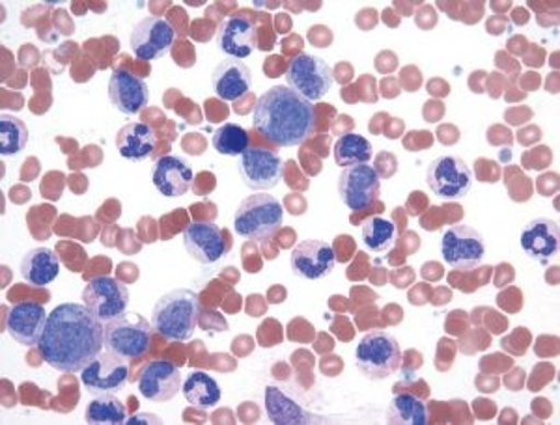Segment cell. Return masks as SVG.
I'll list each match as a JSON object with an SVG mask.
<instances>
[{"label":"cell","instance_id":"83f0119b","mask_svg":"<svg viewBox=\"0 0 560 425\" xmlns=\"http://www.w3.org/2000/svg\"><path fill=\"white\" fill-rule=\"evenodd\" d=\"M364 247L374 255H387L398 241V226L393 219L382 215L370 216L361 226Z\"/></svg>","mask_w":560,"mask_h":425},{"label":"cell","instance_id":"f546056e","mask_svg":"<svg viewBox=\"0 0 560 425\" xmlns=\"http://www.w3.org/2000/svg\"><path fill=\"white\" fill-rule=\"evenodd\" d=\"M335 163L342 168L350 166L369 165L370 160L374 157V150L369 139L363 134L346 133L335 142L332 147Z\"/></svg>","mask_w":560,"mask_h":425},{"label":"cell","instance_id":"44dd1931","mask_svg":"<svg viewBox=\"0 0 560 425\" xmlns=\"http://www.w3.org/2000/svg\"><path fill=\"white\" fill-rule=\"evenodd\" d=\"M47 311L38 303H18L8 311L7 332L15 342L34 347L44 337Z\"/></svg>","mask_w":560,"mask_h":425},{"label":"cell","instance_id":"8fae6325","mask_svg":"<svg viewBox=\"0 0 560 425\" xmlns=\"http://www.w3.org/2000/svg\"><path fill=\"white\" fill-rule=\"evenodd\" d=\"M83 305L96 314L103 323H108L126 314L129 305L128 287L113 276H96L83 290Z\"/></svg>","mask_w":560,"mask_h":425},{"label":"cell","instance_id":"f1b7e54d","mask_svg":"<svg viewBox=\"0 0 560 425\" xmlns=\"http://www.w3.org/2000/svg\"><path fill=\"white\" fill-rule=\"evenodd\" d=\"M388 424L393 425H427L430 413L424 401L413 393H398L390 401L387 411Z\"/></svg>","mask_w":560,"mask_h":425},{"label":"cell","instance_id":"484cf974","mask_svg":"<svg viewBox=\"0 0 560 425\" xmlns=\"http://www.w3.org/2000/svg\"><path fill=\"white\" fill-rule=\"evenodd\" d=\"M264 400H266V413L275 425L322 424L324 420L305 411L300 403L290 400L287 393L277 387L266 388Z\"/></svg>","mask_w":560,"mask_h":425},{"label":"cell","instance_id":"7a4b0ae2","mask_svg":"<svg viewBox=\"0 0 560 425\" xmlns=\"http://www.w3.org/2000/svg\"><path fill=\"white\" fill-rule=\"evenodd\" d=\"M253 126L275 146H301L316 131V108L290 86L279 84L258 97Z\"/></svg>","mask_w":560,"mask_h":425},{"label":"cell","instance_id":"d4e9b609","mask_svg":"<svg viewBox=\"0 0 560 425\" xmlns=\"http://www.w3.org/2000/svg\"><path fill=\"white\" fill-rule=\"evenodd\" d=\"M20 273L26 284H31V286H49L60 274V258L52 248H33L23 256Z\"/></svg>","mask_w":560,"mask_h":425},{"label":"cell","instance_id":"1f68e13d","mask_svg":"<svg viewBox=\"0 0 560 425\" xmlns=\"http://www.w3.org/2000/svg\"><path fill=\"white\" fill-rule=\"evenodd\" d=\"M211 146L215 147L217 153L226 157H237V155L242 157L243 153L250 147V134L247 129H243L237 123H223L211 137Z\"/></svg>","mask_w":560,"mask_h":425},{"label":"cell","instance_id":"ac0fdd59","mask_svg":"<svg viewBox=\"0 0 560 425\" xmlns=\"http://www.w3.org/2000/svg\"><path fill=\"white\" fill-rule=\"evenodd\" d=\"M139 392L142 398L153 403H166L182 392L184 379L179 369L168 361L148 362L139 377Z\"/></svg>","mask_w":560,"mask_h":425},{"label":"cell","instance_id":"7402d4cb","mask_svg":"<svg viewBox=\"0 0 560 425\" xmlns=\"http://www.w3.org/2000/svg\"><path fill=\"white\" fill-rule=\"evenodd\" d=\"M211 88L223 102H237L253 88V73L236 58H224L211 71Z\"/></svg>","mask_w":560,"mask_h":425},{"label":"cell","instance_id":"9c48e42d","mask_svg":"<svg viewBox=\"0 0 560 425\" xmlns=\"http://www.w3.org/2000/svg\"><path fill=\"white\" fill-rule=\"evenodd\" d=\"M441 256L453 269L472 271L485 263V237L469 224H454L441 237Z\"/></svg>","mask_w":560,"mask_h":425},{"label":"cell","instance_id":"277c9868","mask_svg":"<svg viewBox=\"0 0 560 425\" xmlns=\"http://www.w3.org/2000/svg\"><path fill=\"white\" fill-rule=\"evenodd\" d=\"M282 223L284 210L279 200L268 192L245 198L234 215V229L247 241L266 243L273 239Z\"/></svg>","mask_w":560,"mask_h":425},{"label":"cell","instance_id":"cb8c5ba5","mask_svg":"<svg viewBox=\"0 0 560 425\" xmlns=\"http://www.w3.org/2000/svg\"><path fill=\"white\" fill-rule=\"evenodd\" d=\"M116 150L124 160L140 163L152 155L158 147V134L144 121H131L116 134Z\"/></svg>","mask_w":560,"mask_h":425},{"label":"cell","instance_id":"d6a6232c","mask_svg":"<svg viewBox=\"0 0 560 425\" xmlns=\"http://www.w3.org/2000/svg\"><path fill=\"white\" fill-rule=\"evenodd\" d=\"M28 144V128L18 116H0V153L4 157L20 155Z\"/></svg>","mask_w":560,"mask_h":425},{"label":"cell","instance_id":"603a6c76","mask_svg":"<svg viewBox=\"0 0 560 425\" xmlns=\"http://www.w3.org/2000/svg\"><path fill=\"white\" fill-rule=\"evenodd\" d=\"M192 179L191 165L178 155H163L152 168L153 187L166 198L184 197L191 189Z\"/></svg>","mask_w":560,"mask_h":425},{"label":"cell","instance_id":"836d02e7","mask_svg":"<svg viewBox=\"0 0 560 425\" xmlns=\"http://www.w3.org/2000/svg\"><path fill=\"white\" fill-rule=\"evenodd\" d=\"M126 424H161V418L160 416H155V414H140V416H131Z\"/></svg>","mask_w":560,"mask_h":425},{"label":"cell","instance_id":"d6986e66","mask_svg":"<svg viewBox=\"0 0 560 425\" xmlns=\"http://www.w3.org/2000/svg\"><path fill=\"white\" fill-rule=\"evenodd\" d=\"M108 102L121 115L137 116L150 102V88L147 81L120 68L108 79Z\"/></svg>","mask_w":560,"mask_h":425},{"label":"cell","instance_id":"5b68a950","mask_svg":"<svg viewBox=\"0 0 560 425\" xmlns=\"http://www.w3.org/2000/svg\"><path fill=\"white\" fill-rule=\"evenodd\" d=\"M355 364L370 381H383L400 369V343L387 330H370L357 345Z\"/></svg>","mask_w":560,"mask_h":425},{"label":"cell","instance_id":"52a82bcc","mask_svg":"<svg viewBox=\"0 0 560 425\" xmlns=\"http://www.w3.org/2000/svg\"><path fill=\"white\" fill-rule=\"evenodd\" d=\"M287 83L293 92L308 102H319L331 92L335 84L331 66L316 55L301 52L288 64Z\"/></svg>","mask_w":560,"mask_h":425},{"label":"cell","instance_id":"ba28073f","mask_svg":"<svg viewBox=\"0 0 560 425\" xmlns=\"http://www.w3.org/2000/svg\"><path fill=\"white\" fill-rule=\"evenodd\" d=\"M475 184V174L458 155H440L427 168V185L441 200L467 197Z\"/></svg>","mask_w":560,"mask_h":425},{"label":"cell","instance_id":"9a60e30c","mask_svg":"<svg viewBox=\"0 0 560 425\" xmlns=\"http://www.w3.org/2000/svg\"><path fill=\"white\" fill-rule=\"evenodd\" d=\"M290 265L295 276L303 280H319L329 276L337 265L335 248L322 239H306L293 247Z\"/></svg>","mask_w":560,"mask_h":425},{"label":"cell","instance_id":"6da1fadb","mask_svg":"<svg viewBox=\"0 0 560 425\" xmlns=\"http://www.w3.org/2000/svg\"><path fill=\"white\" fill-rule=\"evenodd\" d=\"M105 347V323L89 306L65 303L49 314L38 350L62 374H81Z\"/></svg>","mask_w":560,"mask_h":425},{"label":"cell","instance_id":"4dcf8cb0","mask_svg":"<svg viewBox=\"0 0 560 425\" xmlns=\"http://www.w3.org/2000/svg\"><path fill=\"white\" fill-rule=\"evenodd\" d=\"M84 420L90 425H121L128 420V411L115 393H103L86 405Z\"/></svg>","mask_w":560,"mask_h":425},{"label":"cell","instance_id":"8992f818","mask_svg":"<svg viewBox=\"0 0 560 425\" xmlns=\"http://www.w3.org/2000/svg\"><path fill=\"white\" fill-rule=\"evenodd\" d=\"M152 332V323L137 311L121 314L105 323V350L126 361H137L150 350Z\"/></svg>","mask_w":560,"mask_h":425},{"label":"cell","instance_id":"4fadbf2b","mask_svg":"<svg viewBox=\"0 0 560 425\" xmlns=\"http://www.w3.org/2000/svg\"><path fill=\"white\" fill-rule=\"evenodd\" d=\"M129 379V364L126 358L103 351L81 371V385L92 396L115 393L126 387Z\"/></svg>","mask_w":560,"mask_h":425},{"label":"cell","instance_id":"ffe728a7","mask_svg":"<svg viewBox=\"0 0 560 425\" xmlns=\"http://www.w3.org/2000/svg\"><path fill=\"white\" fill-rule=\"evenodd\" d=\"M520 243H522L523 252L530 260L546 265L559 255V223L549 216H536L523 228Z\"/></svg>","mask_w":560,"mask_h":425},{"label":"cell","instance_id":"2e32d148","mask_svg":"<svg viewBox=\"0 0 560 425\" xmlns=\"http://www.w3.org/2000/svg\"><path fill=\"white\" fill-rule=\"evenodd\" d=\"M217 47L229 58L243 60L250 57L258 47L255 21L243 13L229 15L217 28Z\"/></svg>","mask_w":560,"mask_h":425},{"label":"cell","instance_id":"e0dca14e","mask_svg":"<svg viewBox=\"0 0 560 425\" xmlns=\"http://www.w3.org/2000/svg\"><path fill=\"white\" fill-rule=\"evenodd\" d=\"M184 247L192 260L213 265L229 255L230 245L223 229L213 223H191L184 229Z\"/></svg>","mask_w":560,"mask_h":425},{"label":"cell","instance_id":"4316f807","mask_svg":"<svg viewBox=\"0 0 560 425\" xmlns=\"http://www.w3.org/2000/svg\"><path fill=\"white\" fill-rule=\"evenodd\" d=\"M185 401L191 403L197 409L210 411L213 406L221 403V387L219 382L206 371H191L185 377L184 387H182Z\"/></svg>","mask_w":560,"mask_h":425},{"label":"cell","instance_id":"7c38bea8","mask_svg":"<svg viewBox=\"0 0 560 425\" xmlns=\"http://www.w3.org/2000/svg\"><path fill=\"white\" fill-rule=\"evenodd\" d=\"M176 31L166 20L161 17H147L139 21L129 36V47L131 52L139 60H160L165 58L173 49Z\"/></svg>","mask_w":560,"mask_h":425},{"label":"cell","instance_id":"3957f363","mask_svg":"<svg viewBox=\"0 0 560 425\" xmlns=\"http://www.w3.org/2000/svg\"><path fill=\"white\" fill-rule=\"evenodd\" d=\"M200 297L182 287L163 295L152 310V329L168 342H189L200 319Z\"/></svg>","mask_w":560,"mask_h":425},{"label":"cell","instance_id":"30bf717a","mask_svg":"<svg viewBox=\"0 0 560 425\" xmlns=\"http://www.w3.org/2000/svg\"><path fill=\"white\" fill-rule=\"evenodd\" d=\"M338 197L351 211L369 210L382 192V178L370 165L350 166L338 176Z\"/></svg>","mask_w":560,"mask_h":425},{"label":"cell","instance_id":"5bb4252c","mask_svg":"<svg viewBox=\"0 0 560 425\" xmlns=\"http://www.w3.org/2000/svg\"><path fill=\"white\" fill-rule=\"evenodd\" d=\"M240 174L250 191L268 192L284 176V161L266 147H248L240 157Z\"/></svg>","mask_w":560,"mask_h":425}]
</instances>
